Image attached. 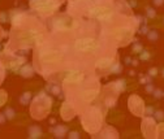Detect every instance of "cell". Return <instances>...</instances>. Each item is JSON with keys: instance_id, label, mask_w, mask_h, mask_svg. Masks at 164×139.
<instances>
[{"instance_id": "cell-19", "label": "cell", "mask_w": 164, "mask_h": 139, "mask_svg": "<svg viewBox=\"0 0 164 139\" xmlns=\"http://www.w3.org/2000/svg\"><path fill=\"white\" fill-rule=\"evenodd\" d=\"M7 99V92L5 91H0V107H1V104L5 101Z\"/></svg>"}, {"instance_id": "cell-21", "label": "cell", "mask_w": 164, "mask_h": 139, "mask_svg": "<svg viewBox=\"0 0 164 139\" xmlns=\"http://www.w3.org/2000/svg\"><path fill=\"white\" fill-rule=\"evenodd\" d=\"M133 51L134 52H141V51H142V44H141V43H136V44H133Z\"/></svg>"}, {"instance_id": "cell-3", "label": "cell", "mask_w": 164, "mask_h": 139, "mask_svg": "<svg viewBox=\"0 0 164 139\" xmlns=\"http://www.w3.org/2000/svg\"><path fill=\"white\" fill-rule=\"evenodd\" d=\"M94 138H115V139H117L119 138V133H117L115 129L107 126L103 129V131H102L98 137H94Z\"/></svg>"}, {"instance_id": "cell-22", "label": "cell", "mask_w": 164, "mask_h": 139, "mask_svg": "<svg viewBox=\"0 0 164 139\" xmlns=\"http://www.w3.org/2000/svg\"><path fill=\"white\" fill-rule=\"evenodd\" d=\"M69 139H78L80 138V133H77V131H70L69 133Z\"/></svg>"}, {"instance_id": "cell-11", "label": "cell", "mask_w": 164, "mask_h": 139, "mask_svg": "<svg viewBox=\"0 0 164 139\" xmlns=\"http://www.w3.org/2000/svg\"><path fill=\"white\" fill-rule=\"evenodd\" d=\"M4 114L7 116V118H9V120H13L15 118V116H16V112H15V109L13 108H7L5 109V112H4Z\"/></svg>"}, {"instance_id": "cell-20", "label": "cell", "mask_w": 164, "mask_h": 139, "mask_svg": "<svg viewBox=\"0 0 164 139\" xmlns=\"http://www.w3.org/2000/svg\"><path fill=\"white\" fill-rule=\"evenodd\" d=\"M145 90H146V92H149V94H152V91L155 90V87H154V85H152V83H147Z\"/></svg>"}, {"instance_id": "cell-27", "label": "cell", "mask_w": 164, "mask_h": 139, "mask_svg": "<svg viewBox=\"0 0 164 139\" xmlns=\"http://www.w3.org/2000/svg\"><path fill=\"white\" fill-rule=\"evenodd\" d=\"M5 120H7V116H5L4 113H0V125L4 124Z\"/></svg>"}, {"instance_id": "cell-12", "label": "cell", "mask_w": 164, "mask_h": 139, "mask_svg": "<svg viewBox=\"0 0 164 139\" xmlns=\"http://www.w3.org/2000/svg\"><path fill=\"white\" fill-rule=\"evenodd\" d=\"M152 116L155 117V120H158V121H163L164 120V112L163 111H155Z\"/></svg>"}, {"instance_id": "cell-15", "label": "cell", "mask_w": 164, "mask_h": 139, "mask_svg": "<svg viewBox=\"0 0 164 139\" xmlns=\"http://www.w3.org/2000/svg\"><path fill=\"white\" fill-rule=\"evenodd\" d=\"M111 72L112 73H120L121 72V65L120 64H113L111 67Z\"/></svg>"}, {"instance_id": "cell-23", "label": "cell", "mask_w": 164, "mask_h": 139, "mask_svg": "<svg viewBox=\"0 0 164 139\" xmlns=\"http://www.w3.org/2000/svg\"><path fill=\"white\" fill-rule=\"evenodd\" d=\"M156 74H158V69H156V68H150L149 69V75H150V77H155Z\"/></svg>"}, {"instance_id": "cell-17", "label": "cell", "mask_w": 164, "mask_h": 139, "mask_svg": "<svg viewBox=\"0 0 164 139\" xmlns=\"http://www.w3.org/2000/svg\"><path fill=\"white\" fill-rule=\"evenodd\" d=\"M139 57H141V60H149V59H150V54L147 51H141Z\"/></svg>"}, {"instance_id": "cell-29", "label": "cell", "mask_w": 164, "mask_h": 139, "mask_svg": "<svg viewBox=\"0 0 164 139\" xmlns=\"http://www.w3.org/2000/svg\"><path fill=\"white\" fill-rule=\"evenodd\" d=\"M130 65H133V67H137L138 65V60H132V64Z\"/></svg>"}, {"instance_id": "cell-24", "label": "cell", "mask_w": 164, "mask_h": 139, "mask_svg": "<svg viewBox=\"0 0 164 139\" xmlns=\"http://www.w3.org/2000/svg\"><path fill=\"white\" fill-rule=\"evenodd\" d=\"M139 33H141V34H147V33H149V28H147V25H146V24H143L142 26H141Z\"/></svg>"}, {"instance_id": "cell-14", "label": "cell", "mask_w": 164, "mask_h": 139, "mask_svg": "<svg viewBox=\"0 0 164 139\" xmlns=\"http://www.w3.org/2000/svg\"><path fill=\"white\" fill-rule=\"evenodd\" d=\"M152 95H154V98H155V99H160V98H163L164 92L160 90V88H155V90L152 91Z\"/></svg>"}, {"instance_id": "cell-5", "label": "cell", "mask_w": 164, "mask_h": 139, "mask_svg": "<svg viewBox=\"0 0 164 139\" xmlns=\"http://www.w3.org/2000/svg\"><path fill=\"white\" fill-rule=\"evenodd\" d=\"M29 138H31V139H37V138H41L42 137V129L39 127V126H30L29 127Z\"/></svg>"}, {"instance_id": "cell-4", "label": "cell", "mask_w": 164, "mask_h": 139, "mask_svg": "<svg viewBox=\"0 0 164 139\" xmlns=\"http://www.w3.org/2000/svg\"><path fill=\"white\" fill-rule=\"evenodd\" d=\"M51 133L54 134L56 138H59V139L64 138L65 134L68 133V127L64 126V125H57V126H55V127L51 129Z\"/></svg>"}, {"instance_id": "cell-26", "label": "cell", "mask_w": 164, "mask_h": 139, "mask_svg": "<svg viewBox=\"0 0 164 139\" xmlns=\"http://www.w3.org/2000/svg\"><path fill=\"white\" fill-rule=\"evenodd\" d=\"M152 3L155 7H162L164 4V0H152Z\"/></svg>"}, {"instance_id": "cell-9", "label": "cell", "mask_w": 164, "mask_h": 139, "mask_svg": "<svg viewBox=\"0 0 164 139\" xmlns=\"http://www.w3.org/2000/svg\"><path fill=\"white\" fill-rule=\"evenodd\" d=\"M146 35H147V38H149V41H151V42H155L159 39L158 30H149V33H147Z\"/></svg>"}, {"instance_id": "cell-28", "label": "cell", "mask_w": 164, "mask_h": 139, "mask_svg": "<svg viewBox=\"0 0 164 139\" xmlns=\"http://www.w3.org/2000/svg\"><path fill=\"white\" fill-rule=\"evenodd\" d=\"M0 21H5V13H1V14H0Z\"/></svg>"}, {"instance_id": "cell-8", "label": "cell", "mask_w": 164, "mask_h": 139, "mask_svg": "<svg viewBox=\"0 0 164 139\" xmlns=\"http://www.w3.org/2000/svg\"><path fill=\"white\" fill-rule=\"evenodd\" d=\"M112 86H113V88L116 91H124L125 90V81L124 79H119V81H116L115 83H112Z\"/></svg>"}, {"instance_id": "cell-6", "label": "cell", "mask_w": 164, "mask_h": 139, "mask_svg": "<svg viewBox=\"0 0 164 139\" xmlns=\"http://www.w3.org/2000/svg\"><path fill=\"white\" fill-rule=\"evenodd\" d=\"M20 73H21L22 77H25V78H31L33 75H34V69H33L31 65L26 64V65H24V67L21 68Z\"/></svg>"}, {"instance_id": "cell-18", "label": "cell", "mask_w": 164, "mask_h": 139, "mask_svg": "<svg viewBox=\"0 0 164 139\" xmlns=\"http://www.w3.org/2000/svg\"><path fill=\"white\" fill-rule=\"evenodd\" d=\"M141 83H151V77H143V75H141V79H139Z\"/></svg>"}, {"instance_id": "cell-13", "label": "cell", "mask_w": 164, "mask_h": 139, "mask_svg": "<svg viewBox=\"0 0 164 139\" xmlns=\"http://www.w3.org/2000/svg\"><path fill=\"white\" fill-rule=\"evenodd\" d=\"M146 13H147V17H150V18H154L156 16L155 9L151 8V7H147V8H146Z\"/></svg>"}, {"instance_id": "cell-1", "label": "cell", "mask_w": 164, "mask_h": 139, "mask_svg": "<svg viewBox=\"0 0 164 139\" xmlns=\"http://www.w3.org/2000/svg\"><path fill=\"white\" fill-rule=\"evenodd\" d=\"M142 133L145 138H156V133H158V127L155 125V121L152 120L151 116H147L142 121Z\"/></svg>"}, {"instance_id": "cell-16", "label": "cell", "mask_w": 164, "mask_h": 139, "mask_svg": "<svg viewBox=\"0 0 164 139\" xmlns=\"http://www.w3.org/2000/svg\"><path fill=\"white\" fill-rule=\"evenodd\" d=\"M4 77H5V69L1 64H0V85H1V82L4 81Z\"/></svg>"}, {"instance_id": "cell-25", "label": "cell", "mask_w": 164, "mask_h": 139, "mask_svg": "<svg viewBox=\"0 0 164 139\" xmlns=\"http://www.w3.org/2000/svg\"><path fill=\"white\" fill-rule=\"evenodd\" d=\"M154 112H155V111H154V108H152V107H149V108H146V109H145V114H147V116H152V114H154Z\"/></svg>"}, {"instance_id": "cell-7", "label": "cell", "mask_w": 164, "mask_h": 139, "mask_svg": "<svg viewBox=\"0 0 164 139\" xmlns=\"http://www.w3.org/2000/svg\"><path fill=\"white\" fill-rule=\"evenodd\" d=\"M30 100H31V92H24V94L20 96V103L22 105H28L30 103Z\"/></svg>"}, {"instance_id": "cell-2", "label": "cell", "mask_w": 164, "mask_h": 139, "mask_svg": "<svg viewBox=\"0 0 164 139\" xmlns=\"http://www.w3.org/2000/svg\"><path fill=\"white\" fill-rule=\"evenodd\" d=\"M128 104H129V109L132 113H134L136 116H145V105H143V101L141 100L139 96L137 95H130L129 100H128Z\"/></svg>"}, {"instance_id": "cell-30", "label": "cell", "mask_w": 164, "mask_h": 139, "mask_svg": "<svg viewBox=\"0 0 164 139\" xmlns=\"http://www.w3.org/2000/svg\"><path fill=\"white\" fill-rule=\"evenodd\" d=\"M162 72H163V77H164V69H163V70H162Z\"/></svg>"}, {"instance_id": "cell-10", "label": "cell", "mask_w": 164, "mask_h": 139, "mask_svg": "<svg viewBox=\"0 0 164 139\" xmlns=\"http://www.w3.org/2000/svg\"><path fill=\"white\" fill-rule=\"evenodd\" d=\"M48 88H50L51 92H52L54 95H57V96H60V95H61V88H60V86L52 85V86H48Z\"/></svg>"}]
</instances>
